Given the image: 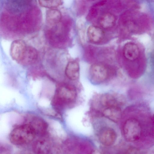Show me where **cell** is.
I'll use <instances>...</instances> for the list:
<instances>
[{"instance_id": "obj_10", "label": "cell", "mask_w": 154, "mask_h": 154, "mask_svg": "<svg viewBox=\"0 0 154 154\" xmlns=\"http://www.w3.org/2000/svg\"><path fill=\"white\" fill-rule=\"evenodd\" d=\"M87 34L89 40L94 43L101 41L105 35L104 31L101 28L94 25L90 26L88 27Z\"/></svg>"}, {"instance_id": "obj_15", "label": "cell", "mask_w": 154, "mask_h": 154, "mask_svg": "<svg viewBox=\"0 0 154 154\" xmlns=\"http://www.w3.org/2000/svg\"><path fill=\"white\" fill-rule=\"evenodd\" d=\"M116 18L111 13H106L103 14L100 20V23L103 28L108 29L113 27L115 23Z\"/></svg>"}, {"instance_id": "obj_3", "label": "cell", "mask_w": 154, "mask_h": 154, "mask_svg": "<svg viewBox=\"0 0 154 154\" xmlns=\"http://www.w3.org/2000/svg\"><path fill=\"white\" fill-rule=\"evenodd\" d=\"M123 133L125 139L130 142H136L142 140L143 134L139 122L134 119L126 121L123 126Z\"/></svg>"}, {"instance_id": "obj_18", "label": "cell", "mask_w": 154, "mask_h": 154, "mask_svg": "<svg viewBox=\"0 0 154 154\" xmlns=\"http://www.w3.org/2000/svg\"><path fill=\"white\" fill-rule=\"evenodd\" d=\"M50 154H63L61 149L58 146H55L51 148Z\"/></svg>"}, {"instance_id": "obj_16", "label": "cell", "mask_w": 154, "mask_h": 154, "mask_svg": "<svg viewBox=\"0 0 154 154\" xmlns=\"http://www.w3.org/2000/svg\"><path fill=\"white\" fill-rule=\"evenodd\" d=\"M101 104L105 108L119 106L118 102L116 97L110 94L103 95L100 100Z\"/></svg>"}, {"instance_id": "obj_13", "label": "cell", "mask_w": 154, "mask_h": 154, "mask_svg": "<svg viewBox=\"0 0 154 154\" xmlns=\"http://www.w3.org/2000/svg\"><path fill=\"white\" fill-rule=\"evenodd\" d=\"M65 74L70 79H77L79 75V66L78 63L75 61L69 62L67 64L65 70Z\"/></svg>"}, {"instance_id": "obj_4", "label": "cell", "mask_w": 154, "mask_h": 154, "mask_svg": "<svg viewBox=\"0 0 154 154\" xmlns=\"http://www.w3.org/2000/svg\"><path fill=\"white\" fill-rule=\"evenodd\" d=\"M89 74L91 80L95 83H100L105 81L110 75L106 67L99 63L94 64L91 66Z\"/></svg>"}, {"instance_id": "obj_6", "label": "cell", "mask_w": 154, "mask_h": 154, "mask_svg": "<svg viewBox=\"0 0 154 154\" xmlns=\"http://www.w3.org/2000/svg\"><path fill=\"white\" fill-rule=\"evenodd\" d=\"M27 45L21 39H16L11 44L10 53L12 58L19 63L26 51Z\"/></svg>"}, {"instance_id": "obj_19", "label": "cell", "mask_w": 154, "mask_h": 154, "mask_svg": "<svg viewBox=\"0 0 154 154\" xmlns=\"http://www.w3.org/2000/svg\"><path fill=\"white\" fill-rule=\"evenodd\" d=\"M90 154H102L101 152L97 149L92 150Z\"/></svg>"}, {"instance_id": "obj_9", "label": "cell", "mask_w": 154, "mask_h": 154, "mask_svg": "<svg viewBox=\"0 0 154 154\" xmlns=\"http://www.w3.org/2000/svg\"><path fill=\"white\" fill-rule=\"evenodd\" d=\"M32 147L35 154H49L51 148L50 142L45 139L35 140L33 144Z\"/></svg>"}, {"instance_id": "obj_17", "label": "cell", "mask_w": 154, "mask_h": 154, "mask_svg": "<svg viewBox=\"0 0 154 154\" xmlns=\"http://www.w3.org/2000/svg\"><path fill=\"white\" fill-rule=\"evenodd\" d=\"M39 4L40 5L43 7L51 9H54L63 4L61 0H39Z\"/></svg>"}, {"instance_id": "obj_14", "label": "cell", "mask_w": 154, "mask_h": 154, "mask_svg": "<svg viewBox=\"0 0 154 154\" xmlns=\"http://www.w3.org/2000/svg\"><path fill=\"white\" fill-rule=\"evenodd\" d=\"M104 116L114 122H118L121 116V112L119 106L105 108L102 111Z\"/></svg>"}, {"instance_id": "obj_7", "label": "cell", "mask_w": 154, "mask_h": 154, "mask_svg": "<svg viewBox=\"0 0 154 154\" xmlns=\"http://www.w3.org/2000/svg\"><path fill=\"white\" fill-rule=\"evenodd\" d=\"M140 50L137 45L132 42L126 44L123 48V54L127 60L133 61L136 60L139 56Z\"/></svg>"}, {"instance_id": "obj_20", "label": "cell", "mask_w": 154, "mask_h": 154, "mask_svg": "<svg viewBox=\"0 0 154 154\" xmlns=\"http://www.w3.org/2000/svg\"><path fill=\"white\" fill-rule=\"evenodd\" d=\"M24 154H33L32 153H29V152H28V153H25Z\"/></svg>"}, {"instance_id": "obj_11", "label": "cell", "mask_w": 154, "mask_h": 154, "mask_svg": "<svg viewBox=\"0 0 154 154\" xmlns=\"http://www.w3.org/2000/svg\"><path fill=\"white\" fill-rule=\"evenodd\" d=\"M29 123L33 128L36 135H43L47 131L48 128L47 123L41 118L34 117Z\"/></svg>"}, {"instance_id": "obj_8", "label": "cell", "mask_w": 154, "mask_h": 154, "mask_svg": "<svg viewBox=\"0 0 154 154\" xmlns=\"http://www.w3.org/2000/svg\"><path fill=\"white\" fill-rule=\"evenodd\" d=\"M38 57V53L36 49L32 46L27 45L19 63L24 65L32 64L36 61Z\"/></svg>"}, {"instance_id": "obj_2", "label": "cell", "mask_w": 154, "mask_h": 154, "mask_svg": "<svg viewBox=\"0 0 154 154\" xmlns=\"http://www.w3.org/2000/svg\"><path fill=\"white\" fill-rule=\"evenodd\" d=\"M36 135L31 125L26 124L17 126L11 132L9 139L13 144L21 146L29 143L32 141Z\"/></svg>"}, {"instance_id": "obj_12", "label": "cell", "mask_w": 154, "mask_h": 154, "mask_svg": "<svg viewBox=\"0 0 154 154\" xmlns=\"http://www.w3.org/2000/svg\"><path fill=\"white\" fill-rule=\"evenodd\" d=\"M61 19V13L59 10L55 8L51 9L46 11V22L49 27L58 23Z\"/></svg>"}, {"instance_id": "obj_5", "label": "cell", "mask_w": 154, "mask_h": 154, "mask_svg": "<svg viewBox=\"0 0 154 154\" xmlns=\"http://www.w3.org/2000/svg\"><path fill=\"white\" fill-rule=\"evenodd\" d=\"M98 137L99 142L102 145L110 146L114 144L116 140L117 135L113 129L106 127L100 130Z\"/></svg>"}, {"instance_id": "obj_1", "label": "cell", "mask_w": 154, "mask_h": 154, "mask_svg": "<svg viewBox=\"0 0 154 154\" xmlns=\"http://www.w3.org/2000/svg\"><path fill=\"white\" fill-rule=\"evenodd\" d=\"M76 96L75 88L72 86L64 85L57 88L52 103L54 107L60 110L73 102Z\"/></svg>"}]
</instances>
